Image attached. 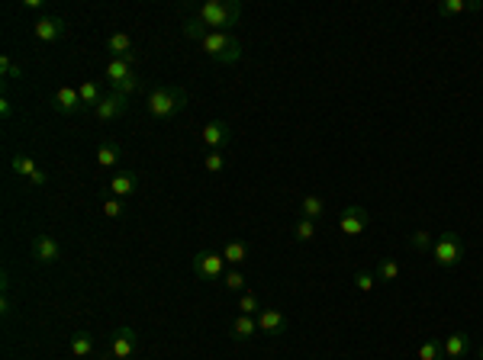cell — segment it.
Listing matches in <instances>:
<instances>
[{"label":"cell","instance_id":"10","mask_svg":"<svg viewBox=\"0 0 483 360\" xmlns=\"http://www.w3.org/2000/svg\"><path fill=\"white\" fill-rule=\"evenodd\" d=\"M65 33H68V23H65V16H58V13H45L33 23V35L39 42H45V45L65 39Z\"/></svg>","mask_w":483,"mask_h":360},{"label":"cell","instance_id":"21","mask_svg":"<svg viewBox=\"0 0 483 360\" xmlns=\"http://www.w3.org/2000/svg\"><path fill=\"white\" fill-rule=\"evenodd\" d=\"M326 213H329V203L322 200V196H316V193L303 196V203H300V215H303V219H316V222H319Z\"/></svg>","mask_w":483,"mask_h":360},{"label":"cell","instance_id":"20","mask_svg":"<svg viewBox=\"0 0 483 360\" xmlns=\"http://www.w3.org/2000/svg\"><path fill=\"white\" fill-rule=\"evenodd\" d=\"M223 257H226V264H235V267H242V264L252 257V248H248V242H238V238H232V242H226Z\"/></svg>","mask_w":483,"mask_h":360},{"label":"cell","instance_id":"9","mask_svg":"<svg viewBox=\"0 0 483 360\" xmlns=\"http://www.w3.org/2000/svg\"><path fill=\"white\" fill-rule=\"evenodd\" d=\"M367 225H371V213H367L365 206H345L342 213H338V232L348 238L361 235Z\"/></svg>","mask_w":483,"mask_h":360},{"label":"cell","instance_id":"19","mask_svg":"<svg viewBox=\"0 0 483 360\" xmlns=\"http://www.w3.org/2000/svg\"><path fill=\"white\" fill-rule=\"evenodd\" d=\"M123 161V145L119 142H100L97 145V167H116Z\"/></svg>","mask_w":483,"mask_h":360},{"label":"cell","instance_id":"16","mask_svg":"<svg viewBox=\"0 0 483 360\" xmlns=\"http://www.w3.org/2000/svg\"><path fill=\"white\" fill-rule=\"evenodd\" d=\"M441 351H445V360H464L470 354V334L467 332H455L441 341Z\"/></svg>","mask_w":483,"mask_h":360},{"label":"cell","instance_id":"32","mask_svg":"<svg viewBox=\"0 0 483 360\" xmlns=\"http://www.w3.org/2000/svg\"><path fill=\"white\" fill-rule=\"evenodd\" d=\"M419 360H445V351H441L438 341H422L419 344Z\"/></svg>","mask_w":483,"mask_h":360},{"label":"cell","instance_id":"38","mask_svg":"<svg viewBox=\"0 0 483 360\" xmlns=\"http://www.w3.org/2000/svg\"><path fill=\"white\" fill-rule=\"evenodd\" d=\"M10 312H13V303H10V293H4V296H0V315L7 319Z\"/></svg>","mask_w":483,"mask_h":360},{"label":"cell","instance_id":"31","mask_svg":"<svg viewBox=\"0 0 483 360\" xmlns=\"http://www.w3.org/2000/svg\"><path fill=\"white\" fill-rule=\"evenodd\" d=\"M0 74L7 77V81H20V77H23V68H20V64H16L10 55H0Z\"/></svg>","mask_w":483,"mask_h":360},{"label":"cell","instance_id":"33","mask_svg":"<svg viewBox=\"0 0 483 360\" xmlns=\"http://www.w3.org/2000/svg\"><path fill=\"white\" fill-rule=\"evenodd\" d=\"M204 167L210 174H223L226 171V154L223 152H206L204 154Z\"/></svg>","mask_w":483,"mask_h":360},{"label":"cell","instance_id":"40","mask_svg":"<svg viewBox=\"0 0 483 360\" xmlns=\"http://www.w3.org/2000/svg\"><path fill=\"white\" fill-rule=\"evenodd\" d=\"M23 10H43V4L39 0H23Z\"/></svg>","mask_w":483,"mask_h":360},{"label":"cell","instance_id":"29","mask_svg":"<svg viewBox=\"0 0 483 360\" xmlns=\"http://www.w3.org/2000/svg\"><path fill=\"white\" fill-rule=\"evenodd\" d=\"M245 274H242V270H226V277H223V286L229 293H245Z\"/></svg>","mask_w":483,"mask_h":360},{"label":"cell","instance_id":"13","mask_svg":"<svg viewBox=\"0 0 483 360\" xmlns=\"http://www.w3.org/2000/svg\"><path fill=\"white\" fill-rule=\"evenodd\" d=\"M139 190V174L135 171H116L110 177V196H119V200H126Z\"/></svg>","mask_w":483,"mask_h":360},{"label":"cell","instance_id":"25","mask_svg":"<svg viewBox=\"0 0 483 360\" xmlns=\"http://www.w3.org/2000/svg\"><path fill=\"white\" fill-rule=\"evenodd\" d=\"M35 161H33V154H13V158H10V171L16 174V177H23V180H29L35 174Z\"/></svg>","mask_w":483,"mask_h":360},{"label":"cell","instance_id":"27","mask_svg":"<svg viewBox=\"0 0 483 360\" xmlns=\"http://www.w3.org/2000/svg\"><path fill=\"white\" fill-rule=\"evenodd\" d=\"M374 277H377V283H393V280L399 277V264L393 261V257H387V261L377 264V270H374Z\"/></svg>","mask_w":483,"mask_h":360},{"label":"cell","instance_id":"36","mask_svg":"<svg viewBox=\"0 0 483 360\" xmlns=\"http://www.w3.org/2000/svg\"><path fill=\"white\" fill-rule=\"evenodd\" d=\"M374 283H377V277H374L371 270H357V274H355V290L357 293H371Z\"/></svg>","mask_w":483,"mask_h":360},{"label":"cell","instance_id":"5","mask_svg":"<svg viewBox=\"0 0 483 360\" xmlns=\"http://www.w3.org/2000/svg\"><path fill=\"white\" fill-rule=\"evenodd\" d=\"M194 274L200 280H210V283H223L226 277V257L223 251H196L194 261H190Z\"/></svg>","mask_w":483,"mask_h":360},{"label":"cell","instance_id":"17","mask_svg":"<svg viewBox=\"0 0 483 360\" xmlns=\"http://www.w3.org/2000/svg\"><path fill=\"white\" fill-rule=\"evenodd\" d=\"M258 332V315H238L232 322V341H252Z\"/></svg>","mask_w":483,"mask_h":360},{"label":"cell","instance_id":"12","mask_svg":"<svg viewBox=\"0 0 483 360\" xmlns=\"http://www.w3.org/2000/svg\"><path fill=\"white\" fill-rule=\"evenodd\" d=\"M52 110H55L58 116H77V113H84L77 87H58L55 94H52Z\"/></svg>","mask_w":483,"mask_h":360},{"label":"cell","instance_id":"30","mask_svg":"<svg viewBox=\"0 0 483 360\" xmlns=\"http://www.w3.org/2000/svg\"><path fill=\"white\" fill-rule=\"evenodd\" d=\"M261 312V299L255 293H242L238 296V315H258Z\"/></svg>","mask_w":483,"mask_h":360},{"label":"cell","instance_id":"41","mask_svg":"<svg viewBox=\"0 0 483 360\" xmlns=\"http://www.w3.org/2000/svg\"><path fill=\"white\" fill-rule=\"evenodd\" d=\"M477 357H480V360H483V347H480V351H477Z\"/></svg>","mask_w":483,"mask_h":360},{"label":"cell","instance_id":"6","mask_svg":"<svg viewBox=\"0 0 483 360\" xmlns=\"http://www.w3.org/2000/svg\"><path fill=\"white\" fill-rule=\"evenodd\" d=\"M139 347H142V338H139V332H135L133 325H123V328H116V332H113L110 354L116 360H129L133 354H139Z\"/></svg>","mask_w":483,"mask_h":360},{"label":"cell","instance_id":"18","mask_svg":"<svg viewBox=\"0 0 483 360\" xmlns=\"http://www.w3.org/2000/svg\"><path fill=\"white\" fill-rule=\"evenodd\" d=\"M477 10H483L480 0H441L438 4L441 16H461V13H477Z\"/></svg>","mask_w":483,"mask_h":360},{"label":"cell","instance_id":"22","mask_svg":"<svg viewBox=\"0 0 483 360\" xmlns=\"http://www.w3.org/2000/svg\"><path fill=\"white\" fill-rule=\"evenodd\" d=\"M77 94H81V103H84V110H97V103L104 100V90L97 87V81H81L77 84Z\"/></svg>","mask_w":483,"mask_h":360},{"label":"cell","instance_id":"4","mask_svg":"<svg viewBox=\"0 0 483 360\" xmlns=\"http://www.w3.org/2000/svg\"><path fill=\"white\" fill-rule=\"evenodd\" d=\"M432 264L435 267H457V264L464 261V242L455 235V232H438V238H435L432 244Z\"/></svg>","mask_w":483,"mask_h":360},{"label":"cell","instance_id":"28","mask_svg":"<svg viewBox=\"0 0 483 360\" xmlns=\"http://www.w3.org/2000/svg\"><path fill=\"white\" fill-rule=\"evenodd\" d=\"M100 209H104V215H110V219H123V215H126V200H119V196H106V200L100 203Z\"/></svg>","mask_w":483,"mask_h":360},{"label":"cell","instance_id":"23","mask_svg":"<svg viewBox=\"0 0 483 360\" xmlns=\"http://www.w3.org/2000/svg\"><path fill=\"white\" fill-rule=\"evenodd\" d=\"M97 351V341H94L91 332H74L71 334V354L74 357H91Z\"/></svg>","mask_w":483,"mask_h":360},{"label":"cell","instance_id":"24","mask_svg":"<svg viewBox=\"0 0 483 360\" xmlns=\"http://www.w3.org/2000/svg\"><path fill=\"white\" fill-rule=\"evenodd\" d=\"M104 74L110 77V87H113V84L126 81V77L133 74V64L123 62V58H110V62H106V71H104Z\"/></svg>","mask_w":483,"mask_h":360},{"label":"cell","instance_id":"26","mask_svg":"<svg viewBox=\"0 0 483 360\" xmlns=\"http://www.w3.org/2000/svg\"><path fill=\"white\" fill-rule=\"evenodd\" d=\"M316 235H319V222H316V219H303V215H300V222L294 225V238H296V242H313Z\"/></svg>","mask_w":483,"mask_h":360},{"label":"cell","instance_id":"37","mask_svg":"<svg viewBox=\"0 0 483 360\" xmlns=\"http://www.w3.org/2000/svg\"><path fill=\"white\" fill-rule=\"evenodd\" d=\"M49 184V171L45 167H35V174L29 177V187H45Z\"/></svg>","mask_w":483,"mask_h":360},{"label":"cell","instance_id":"7","mask_svg":"<svg viewBox=\"0 0 483 360\" xmlns=\"http://www.w3.org/2000/svg\"><path fill=\"white\" fill-rule=\"evenodd\" d=\"M33 261L43 264V267H52V264L62 261V242H58L55 235H49V232H43V235L33 238Z\"/></svg>","mask_w":483,"mask_h":360},{"label":"cell","instance_id":"1","mask_svg":"<svg viewBox=\"0 0 483 360\" xmlns=\"http://www.w3.org/2000/svg\"><path fill=\"white\" fill-rule=\"evenodd\" d=\"M187 106V90L184 87H171V84H158V87L148 90L145 97V113L152 119H158V123H165V119L177 116V113Z\"/></svg>","mask_w":483,"mask_h":360},{"label":"cell","instance_id":"3","mask_svg":"<svg viewBox=\"0 0 483 360\" xmlns=\"http://www.w3.org/2000/svg\"><path fill=\"white\" fill-rule=\"evenodd\" d=\"M200 49L219 64H235L242 58V42L232 33H206L200 39Z\"/></svg>","mask_w":483,"mask_h":360},{"label":"cell","instance_id":"35","mask_svg":"<svg viewBox=\"0 0 483 360\" xmlns=\"http://www.w3.org/2000/svg\"><path fill=\"white\" fill-rule=\"evenodd\" d=\"M139 87H142V77L135 74V71H133V74L126 77V81L113 84V90H116V94H123V97H129V94H135V90H139Z\"/></svg>","mask_w":483,"mask_h":360},{"label":"cell","instance_id":"2","mask_svg":"<svg viewBox=\"0 0 483 360\" xmlns=\"http://www.w3.org/2000/svg\"><path fill=\"white\" fill-rule=\"evenodd\" d=\"M194 16L210 33H229V26H235L238 16H242V4L238 0H206L194 10Z\"/></svg>","mask_w":483,"mask_h":360},{"label":"cell","instance_id":"11","mask_svg":"<svg viewBox=\"0 0 483 360\" xmlns=\"http://www.w3.org/2000/svg\"><path fill=\"white\" fill-rule=\"evenodd\" d=\"M129 110V97H123V94H116V90H110V94H104V100L97 103V110H94V116L100 119V123H113V119L126 116Z\"/></svg>","mask_w":483,"mask_h":360},{"label":"cell","instance_id":"15","mask_svg":"<svg viewBox=\"0 0 483 360\" xmlns=\"http://www.w3.org/2000/svg\"><path fill=\"white\" fill-rule=\"evenodd\" d=\"M258 328H261V334H284L290 328V322L280 309H261L258 312Z\"/></svg>","mask_w":483,"mask_h":360},{"label":"cell","instance_id":"8","mask_svg":"<svg viewBox=\"0 0 483 360\" xmlns=\"http://www.w3.org/2000/svg\"><path fill=\"white\" fill-rule=\"evenodd\" d=\"M229 142H232V129L226 119H213V123H206L204 129H200V145H204L206 152H223Z\"/></svg>","mask_w":483,"mask_h":360},{"label":"cell","instance_id":"39","mask_svg":"<svg viewBox=\"0 0 483 360\" xmlns=\"http://www.w3.org/2000/svg\"><path fill=\"white\" fill-rule=\"evenodd\" d=\"M0 116H4V119L13 116V103H10L7 97H0Z\"/></svg>","mask_w":483,"mask_h":360},{"label":"cell","instance_id":"34","mask_svg":"<svg viewBox=\"0 0 483 360\" xmlns=\"http://www.w3.org/2000/svg\"><path fill=\"white\" fill-rule=\"evenodd\" d=\"M409 244H413L416 251H432V232H426V229H416L413 235H409Z\"/></svg>","mask_w":483,"mask_h":360},{"label":"cell","instance_id":"14","mask_svg":"<svg viewBox=\"0 0 483 360\" xmlns=\"http://www.w3.org/2000/svg\"><path fill=\"white\" fill-rule=\"evenodd\" d=\"M106 52H110V58H123V62H129V64H135V45H133V39H129L126 33H113L110 39H106Z\"/></svg>","mask_w":483,"mask_h":360}]
</instances>
